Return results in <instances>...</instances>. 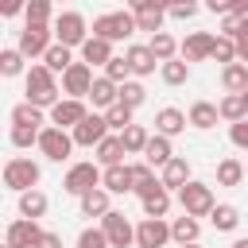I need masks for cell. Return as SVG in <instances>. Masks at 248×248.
<instances>
[{"label": "cell", "mask_w": 248, "mask_h": 248, "mask_svg": "<svg viewBox=\"0 0 248 248\" xmlns=\"http://www.w3.org/2000/svg\"><path fill=\"white\" fill-rule=\"evenodd\" d=\"M186 124H190V116L182 112V108H159L155 112V132H163V136H178V132H186Z\"/></svg>", "instance_id": "cell-19"}, {"label": "cell", "mask_w": 248, "mask_h": 248, "mask_svg": "<svg viewBox=\"0 0 248 248\" xmlns=\"http://www.w3.org/2000/svg\"><path fill=\"white\" fill-rule=\"evenodd\" d=\"M12 124L43 128V108H39V105H31V101H23V105H16V108H12Z\"/></svg>", "instance_id": "cell-39"}, {"label": "cell", "mask_w": 248, "mask_h": 248, "mask_svg": "<svg viewBox=\"0 0 248 248\" xmlns=\"http://www.w3.org/2000/svg\"><path fill=\"white\" fill-rule=\"evenodd\" d=\"M39 132L43 128H31V124H12V147H31V143H39Z\"/></svg>", "instance_id": "cell-43"}, {"label": "cell", "mask_w": 248, "mask_h": 248, "mask_svg": "<svg viewBox=\"0 0 248 248\" xmlns=\"http://www.w3.org/2000/svg\"><path fill=\"white\" fill-rule=\"evenodd\" d=\"M78 248H112V244H108L105 229H81V236H78Z\"/></svg>", "instance_id": "cell-47"}, {"label": "cell", "mask_w": 248, "mask_h": 248, "mask_svg": "<svg viewBox=\"0 0 248 248\" xmlns=\"http://www.w3.org/2000/svg\"><path fill=\"white\" fill-rule=\"evenodd\" d=\"M240 97H244V108H248V89H244V93H240Z\"/></svg>", "instance_id": "cell-58"}, {"label": "cell", "mask_w": 248, "mask_h": 248, "mask_svg": "<svg viewBox=\"0 0 248 248\" xmlns=\"http://www.w3.org/2000/svg\"><path fill=\"white\" fill-rule=\"evenodd\" d=\"M85 116H89V112H85V101H81V97H62V101L50 108V124L70 128V132H74V128H78Z\"/></svg>", "instance_id": "cell-12"}, {"label": "cell", "mask_w": 248, "mask_h": 248, "mask_svg": "<svg viewBox=\"0 0 248 248\" xmlns=\"http://www.w3.org/2000/svg\"><path fill=\"white\" fill-rule=\"evenodd\" d=\"M213 43H217V35H209V31H190L178 50H182L186 62H205V58L213 54Z\"/></svg>", "instance_id": "cell-15"}, {"label": "cell", "mask_w": 248, "mask_h": 248, "mask_svg": "<svg viewBox=\"0 0 248 248\" xmlns=\"http://www.w3.org/2000/svg\"><path fill=\"white\" fill-rule=\"evenodd\" d=\"M124 155H128V147H124L120 136H105L97 143V163L101 167H116V163H124Z\"/></svg>", "instance_id": "cell-23"}, {"label": "cell", "mask_w": 248, "mask_h": 248, "mask_svg": "<svg viewBox=\"0 0 248 248\" xmlns=\"http://www.w3.org/2000/svg\"><path fill=\"white\" fill-rule=\"evenodd\" d=\"M140 202H143V217H167V209H170V190H167L163 178H159V186L147 190Z\"/></svg>", "instance_id": "cell-22"}, {"label": "cell", "mask_w": 248, "mask_h": 248, "mask_svg": "<svg viewBox=\"0 0 248 248\" xmlns=\"http://www.w3.org/2000/svg\"><path fill=\"white\" fill-rule=\"evenodd\" d=\"M78 50H81V62H89V66H108V58H112V43L101 35H89Z\"/></svg>", "instance_id": "cell-17"}, {"label": "cell", "mask_w": 248, "mask_h": 248, "mask_svg": "<svg viewBox=\"0 0 248 248\" xmlns=\"http://www.w3.org/2000/svg\"><path fill=\"white\" fill-rule=\"evenodd\" d=\"M89 39V27H85V16L81 12H62L54 19V43H66V46H81Z\"/></svg>", "instance_id": "cell-8"}, {"label": "cell", "mask_w": 248, "mask_h": 248, "mask_svg": "<svg viewBox=\"0 0 248 248\" xmlns=\"http://www.w3.org/2000/svg\"><path fill=\"white\" fill-rule=\"evenodd\" d=\"M178 205H182V213H190V217H209L213 213V190L205 186V182H186L182 190H178Z\"/></svg>", "instance_id": "cell-5"}, {"label": "cell", "mask_w": 248, "mask_h": 248, "mask_svg": "<svg viewBox=\"0 0 248 248\" xmlns=\"http://www.w3.org/2000/svg\"><path fill=\"white\" fill-rule=\"evenodd\" d=\"M120 140H124V147H128V155H143V147H147V128L143 124H128L124 132H120Z\"/></svg>", "instance_id": "cell-35"}, {"label": "cell", "mask_w": 248, "mask_h": 248, "mask_svg": "<svg viewBox=\"0 0 248 248\" xmlns=\"http://www.w3.org/2000/svg\"><path fill=\"white\" fill-rule=\"evenodd\" d=\"M198 232H202V225H198V217H190V213H182V217L170 221V240H178V244H194Z\"/></svg>", "instance_id": "cell-26"}, {"label": "cell", "mask_w": 248, "mask_h": 248, "mask_svg": "<svg viewBox=\"0 0 248 248\" xmlns=\"http://www.w3.org/2000/svg\"><path fill=\"white\" fill-rule=\"evenodd\" d=\"M43 62H46L54 74H66V70L74 66V46H66V43H54V46L43 54Z\"/></svg>", "instance_id": "cell-29"}, {"label": "cell", "mask_w": 248, "mask_h": 248, "mask_svg": "<svg viewBox=\"0 0 248 248\" xmlns=\"http://www.w3.org/2000/svg\"><path fill=\"white\" fill-rule=\"evenodd\" d=\"M39 178H43L39 163H31V159H23V155H12V159L4 163V186H8V190H16V194L35 190V186H39Z\"/></svg>", "instance_id": "cell-2"}, {"label": "cell", "mask_w": 248, "mask_h": 248, "mask_svg": "<svg viewBox=\"0 0 248 248\" xmlns=\"http://www.w3.org/2000/svg\"><path fill=\"white\" fill-rule=\"evenodd\" d=\"M190 78V62L186 58H170V62H163V81L167 85H182Z\"/></svg>", "instance_id": "cell-40"}, {"label": "cell", "mask_w": 248, "mask_h": 248, "mask_svg": "<svg viewBox=\"0 0 248 248\" xmlns=\"http://www.w3.org/2000/svg\"><path fill=\"white\" fill-rule=\"evenodd\" d=\"M186 182H190V163H186L182 155H174V159L163 167V186H167V190H182Z\"/></svg>", "instance_id": "cell-24"}, {"label": "cell", "mask_w": 248, "mask_h": 248, "mask_svg": "<svg viewBox=\"0 0 248 248\" xmlns=\"http://www.w3.org/2000/svg\"><path fill=\"white\" fill-rule=\"evenodd\" d=\"M170 240V225L163 217H143L136 225V248H163Z\"/></svg>", "instance_id": "cell-10"}, {"label": "cell", "mask_w": 248, "mask_h": 248, "mask_svg": "<svg viewBox=\"0 0 248 248\" xmlns=\"http://www.w3.org/2000/svg\"><path fill=\"white\" fill-rule=\"evenodd\" d=\"M170 0H128V12H143V8H167Z\"/></svg>", "instance_id": "cell-52"}, {"label": "cell", "mask_w": 248, "mask_h": 248, "mask_svg": "<svg viewBox=\"0 0 248 248\" xmlns=\"http://www.w3.org/2000/svg\"><path fill=\"white\" fill-rule=\"evenodd\" d=\"M39 236H43L39 221H35V217H19V221H12V225H8L4 244H12V248H35V244H39Z\"/></svg>", "instance_id": "cell-14"}, {"label": "cell", "mask_w": 248, "mask_h": 248, "mask_svg": "<svg viewBox=\"0 0 248 248\" xmlns=\"http://www.w3.org/2000/svg\"><path fill=\"white\" fill-rule=\"evenodd\" d=\"M89 101H93V108H112L116 101H120V85L108 78V74H101V78H93V89H89Z\"/></svg>", "instance_id": "cell-16"}, {"label": "cell", "mask_w": 248, "mask_h": 248, "mask_svg": "<svg viewBox=\"0 0 248 248\" xmlns=\"http://www.w3.org/2000/svg\"><path fill=\"white\" fill-rule=\"evenodd\" d=\"M163 16H167V8H143V12H136V27L155 35V31H163Z\"/></svg>", "instance_id": "cell-36"}, {"label": "cell", "mask_w": 248, "mask_h": 248, "mask_svg": "<svg viewBox=\"0 0 248 248\" xmlns=\"http://www.w3.org/2000/svg\"><path fill=\"white\" fill-rule=\"evenodd\" d=\"M101 186H105L108 194H128V190H132V167H128V163L105 167V178H101Z\"/></svg>", "instance_id": "cell-21"}, {"label": "cell", "mask_w": 248, "mask_h": 248, "mask_svg": "<svg viewBox=\"0 0 248 248\" xmlns=\"http://www.w3.org/2000/svg\"><path fill=\"white\" fill-rule=\"evenodd\" d=\"M248 27V16H236V12H229V16H221V35H229V39H236L240 31Z\"/></svg>", "instance_id": "cell-48"}, {"label": "cell", "mask_w": 248, "mask_h": 248, "mask_svg": "<svg viewBox=\"0 0 248 248\" xmlns=\"http://www.w3.org/2000/svg\"><path fill=\"white\" fill-rule=\"evenodd\" d=\"M147 46H151V54H155L159 62H170V58L178 54V43H174V35H167V31H155Z\"/></svg>", "instance_id": "cell-34"}, {"label": "cell", "mask_w": 248, "mask_h": 248, "mask_svg": "<svg viewBox=\"0 0 248 248\" xmlns=\"http://www.w3.org/2000/svg\"><path fill=\"white\" fill-rule=\"evenodd\" d=\"M221 85H225L229 93H244V89H248V62H229V66L221 70Z\"/></svg>", "instance_id": "cell-27"}, {"label": "cell", "mask_w": 248, "mask_h": 248, "mask_svg": "<svg viewBox=\"0 0 248 248\" xmlns=\"http://www.w3.org/2000/svg\"><path fill=\"white\" fill-rule=\"evenodd\" d=\"M50 8H54V0H27V23H50Z\"/></svg>", "instance_id": "cell-45"}, {"label": "cell", "mask_w": 248, "mask_h": 248, "mask_svg": "<svg viewBox=\"0 0 248 248\" xmlns=\"http://www.w3.org/2000/svg\"><path fill=\"white\" fill-rule=\"evenodd\" d=\"M27 101L39 105V108H54L62 97H58V85H54V70L46 62H35L27 70Z\"/></svg>", "instance_id": "cell-1"}, {"label": "cell", "mask_w": 248, "mask_h": 248, "mask_svg": "<svg viewBox=\"0 0 248 248\" xmlns=\"http://www.w3.org/2000/svg\"><path fill=\"white\" fill-rule=\"evenodd\" d=\"M105 74H108V78H112V81L120 85V81H128V74H132V62H128V58H116V54H112V58H108V66H105Z\"/></svg>", "instance_id": "cell-49"}, {"label": "cell", "mask_w": 248, "mask_h": 248, "mask_svg": "<svg viewBox=\"0 0 248 248\" xmlns=\"http://www.w3.org/2000/svg\"><path fill=\"white\" fill-rule=\"evenodd\" d=\"M174 159V147H170V136H163V132H155L151 140H147V147H143V163H151V167H167Z\"/></svg>", "instance_id": "cell-18"}, {"label": "cell", "mask_w": 248, "mask_h": 248, "mask_svg": "<svg viewBox=\"0 0 248 248\" xmlns=\"http://www.w3.org/2000/svg\"><path fill=\"white\" fill-rule=\"evenodd\" d=\"M217 108H221V120H229V124L248 116V108H244V97H240V93H229V97H221V105H217Z\"/></svg>", "instance_id": "cell-38"}, {"label": "cell", "mask_w": 248, "mask_h": 248, "mask_svg": "<svg viewBox=\"0 0 248 248\" xmlns=\"http://www.w3.org/2000/svg\"><path fill=\"white\" fill-rule=\"evenodd\" d=\"M132 112H136V108H128L124 101H116L112 108H105V120H108V128H116V132H124V128L132 124Z\"/></svg>", "instance_id": "cell-41"}, {"label": "cell", "mask_w": 248, "mask_h": 248, "mask_svg": "<svg viewBox=\"0 0 248 248\" xmlns=\"http://www.w3.org/2000/svg\"><path fill=\"white\" fill-rule=\"evenodd\" d=\"M236 58H240V62H248V27L236 35Z\"/></svg>", "instance_id": "cell-54"}, {"label": "cell", "mask_w": 248, "mask_h": 248, "mask_svg": "<svg viewBox=\"0 0 248 248\" xmlns=\"http://www.w3.org/2000/svg\"><path fill=\"white\" fill-rule=\"evenodd\" d=\"M19 12H27V0H0V16H19Z\"/></svg>", "instance_id": "cell-51"}, {"label": "cell", "mask_w": 248, "mask_h": 248, "mask_svg": "<svg viewBox=\"0 0 248 248\" xmlns=\"http://www.w3.org/2000/svg\"><path fill=\"white\" fill-rule=\"evenodd\" d=\"M205 8H209L213 16H229V12H232V0H205Z\"/></svg>", "instance_id": "cell-53"}, {"label": "cell", "mask_w": 248, "mask_h": 248, "mask_svg": "<svg viewBox=\"0 0 248 248\" xmlns=\"http://www.w3.org/2000/svg\"><path fill=\"white\" fill-rule=\"evenodd\" d=\"M89 89H93V66L89 62H74L62 74V93L66 97H89Z\"/></svg>", "instance_id": "cell-11"}, {"label": "cell", "mask_w": 248, "mask_h": 248, "mask_svg": "<svg viewBox=\"0 0 248 248\" xmlns=\"http://www.w3.org/2000/svg\"><path fill=\"white\" fill-rule=\"evenodd\" d=\"M23 50L19 46H8V50H0V74L4 78H16V74H23Z\"/></svg>", "instance_id": "cell-37"}, {"label": "cell", "mask_w": 248, "mask_h": 248, "mask_svg": "<svg viewBox=\"0 0 248 248\" xmlns=\"http://www.w3.org/2000/svg\"><path fill=\"white\" fill-rule=\"evenodd\" d=\"M232 12L236 16H248V0H232Z\"/></svg>", "instance_id": "cell-56"}, {"label": "cell", "mask_w": 248, "mask_h": 248, "mask_svg": "<svg viewBox=\"0 0 248 248\" xmlns=\"http://www.w3.org/2000/svg\"><path fill=\"white\" fill-rule=\"evenodd\" d=\"M136 31H140V27H136V12H105V16L93 19V35H101V39H108V43L128 39V35H136Z\"/></svg>", "instance_id": "cell-3"}, {"label": "cell", "mask_w": 248, "mask_h": 248, "mask_svg": "<svg viewBox=\"0 0 248 248\" xmlns=\"http://www.w3.org/2000/svg\"><path fill=\"white\" fill-rule=\"evenodd\" d=\"M143 97H147V89H143L140 81H120V101H124L128 108H140Z\"/></svg>", "instance_id": "cell-44"}, {"label": "cell", "mask_w": 248, "mask_h": 248, "mask_svg": "<svg viewBox=\"0 0 248 248\" xmlns=\"http://www.w3.org/2000/svg\"><path fill=\"white\" fill-rule=\"evenodd\" d=\"M112 205H108V190L105 186H93L89 194H81V213L85 217H105Z\"/></svg>", "instance_id": "cell-25"}, {"label": "cell", "mask_w": 248, "mask_h": 248, "mask_svg": "<svg viewBox=\"0 0 248 248\" xmlns=\"http://www.w3.org/2000/svg\"><path fill=\"white\" fill-rule=\"evenodd\" d=\"M124 58L132 62V74H136V78H147V74H155V66H163V62L151 54V46H140V43H136V46H128V54H124Z\"/></svg>", "instance_id": "cell-20"}, {"label": "cell", "mask_w": 248, "mask_h": 248, "mask_svg": "<svg viewBox=\"0 0 248 248\" xmlns=\"http://www.w3.org/2000/svg\"><path fill=\"white\" fill-rule=\"evenodd\" d=\"M43 213H46V194L43 190H23L19 194V217H35L39 221Z\"/></svg>", "instance_id": "cell-32"}, {"label": "cell", "mask_w": 248, "mask_h": 248, "mask_svg": "<svg viewBox=\"0 0 248 248\" xmlns=\"http://www.w3.org/2000/svg\"><path fill=\"white\" fill-rule=\"evenodd\" d=\"M167 16L170 19H194L198 16V0H170L167 4Z\"/></svg>", "instance_id": "cell-46"}, {"label": "cell", "mask_w": 248, "mask_h": 248, "mask_svg": "<svg viewBox=\"0 0 248 248\" xmlns=\"http://www.w3.org/2000/svg\"><path fill=\"white\" fill-rule=\"evenodd\" d=\"M101 229H105V236H108L112 248H132V244H136V229H132V221H128L120 209H108V213L101 217Z\"/></svg>", "instance_id": "cell-9"}, {"label": "cell", "mask_w": 248, "mask_h": 248, "mask_svg": "<svg viewBox=\"0 0 248 248\" xmlns=\"http://www.w3.org/2000/svg\"><path fill=\"white\" fill-rule=\"evenodd\" d=\"M105 136H108V120H105V112H89V116L74 128V143H78V147H97Z\"/></svg>", "instance_id": "cell-13"}, {"label": "cell", "mask_w": 248, "mask_h": 248, "mask_svg": "<svg viewBox=\"0 0 248 248\" xmlns=\"http://www.w3.org/2000/svg\"><path fill=\"white\" fill-rule=\"evenodd\" d=\"M78 143H74V132L70 128H58V124H46L43 132H39V151L50 159V163H62V159H70V151H74Z\"/></svg>", "instance_id": "cell-4"}, {"label": "cell", "mask_w": 248, "mask_h": 248, "mask_svg": "<svg viewBox=\"0 0 248 248\" xmlns=\"http://www.w3.org/2000/svg\"><path fill=\"white\" fill-rule=\"evenodd\" d=\"M209 58H217V62H240L236 58V39H229V35H217V43H213V54Z\"/></svg>", "instance_id": "cell-42"}, {"label": "cell", "mask_w": 248, "mask_h": 248, "mask_svg": "<svg viewBox=\"0 0 248 248\" xmlns=\"http://www.w3.org/2000/svg\"><path fill=\"white\" fill-rule=\"evenodd\" d=\"M209 221H213L217 232H232V229L240 225V209H236V205H213Z\"/></svg>", "instance_id": "cell-33"}, {"label": "cell", "mask_w": 248, "mask_h": 248, "mask_svg": "<svg viewBox=\"0 0 248 248\" xmlns=\"http://www.w3.org/2000/svg\"><path fill=\"white\" fill-rule=\"evenodd\" d=\"M27 58H43L50 46H54V31H50V23H27L23 31H19V43H16Z\"/></svg>", "instance_id": "cell-7"}, {"label": "cell", "mask_w": 248, "mask_h": 248, "mask_svg": "<svg viewBox=\"0 0 248 248\" xmlns=\"http://www.w3.org/2000/svg\"><path fill=\"white\" fill-rule=\"evenodd\" d=\"M217 120H221V108H217V105H209V101H194V105H190V124H194V128L205 132V128H213Z\"/></svg>", "instance_id": "cell-28"}, {"label": "cell", "mask_w": 248, "mask_h": 248, "mask_svg": "<svg viewBox=\"0 0 248 248\" xmlns=\"http://www.w3.org/2000/svg\"><path fill=\"white\" fill-rule=\"evenodd\" d=\"M35 248H62V240H58V232H43Z\"/></svg>", "instance_id": "cell-55"}, {"label": "cell", "mask_w": 248, "mask_h": 248, "mask_svg": "<svg viewBox=\"0 0 248 248\" xmlns=\"http://www.w3.org/2000/svg\"><path fill=\"white\" fill-rule=\"evenodd\" d=\"M232 248H248V236H236V240H232Z\"/></svg>", "instance_id": "cell-57"}, {"label": "cell", "mask_w": 248, "mask_h": 248, "mask_svg": "<svg viewBox=\"0 0 248 248\" xmlns=\"http://www.w3.org/2000/svg\"><path fill=\"white\" fill-rule=\"evenodd\" d=\"M229 140H232V147H244V151H248V116L229 124Z\"/></svg>", "instance_id": "cell-50"}, {"label": "cell", "mask_w": 248, "mask_h": 248, "mask_svg": "<svg viewBox=\"0 0 248 248\" xmlns=\"http://www.w3.org/2000/svg\"><path fill=\"white\" fill-rule=\"evenodd\" d=\"M240 182H244V163L232 159V155L221 159L217 163V186H240Z\"/></svg>", "instance_id": "cell-30"}, {"label": "cell", "mask_w": 248, "mask_h": 248, "mask_svg": "<svg viewBox=\"0 0 248 248\" xmlns=\"http://www.w3.org/2000/svg\"><path fill=\"white\" fill-rule=\"evenodd\" d=\"M101 178H105V170H101L97 163H74V167L66 170V178H62V190L74 194V198H81V194H89L93 186H101Z\"/></svg>", "instance_id": "cell-6"}, {"label": "cell", "mask_w": 248, "mask_h": 248, "mask_svg": "<svg viewBox=\"0 0 248 248\" xmlns=\"http://www.w3.org/2000/svg\"><path fill=\"white\" fill-rule=\"evenodd\" d=\"M159 186V178H155V167L151 163H132V190L143 198L147 190H155Z\"/></svg>", "instance_id": "cell-31"}, {"label": "cell", "mask_w": 248, "mask_h": 248, "mask_svg": "<svg viewBox=\"0 0 248 248\" xmlns=\"http://www.w3.org/2000/svg\"><path fill=\"white\" fill-rule=\"evenodd\" d=\"M4 248H12V244H4Z\"/></svg>", "instance_id": "cell-60"}, {"label": "cell", "mask_w": 248, "mask_h": 248, "mask_svg": "<svg viewBox=\"0 0 248 248\" xmlns=\"http://www.w3.org/2000/svg\"><path fill=\"white\" fill-rule=\"evenodd\" d=\"M178 248H198V240H194V244H178Z\"/></svg>", "instance_id": "cell-59"}]
</instances>
